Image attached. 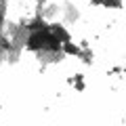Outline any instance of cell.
<instances>
[{
  "label": "cell",
  "instance_id": "1",
  "mask_svg": "<svg viewBox=\"0 0 126 126\" xmlns=\"http://www.w3.org/2000/svg\"><path fill=\"white\" fill-rule=\"evenodd\" d=\"M50 30H53V34H55V36H57L61 42H67V40H72V38H69V32L65 30V27L61 25V23H50Z\"/></svg>",
  "mask_w": 126,
  "mask_h": 126
},
{
  "label": "cell",
  "instance_id": "2",
  "mask_svg": "<svg viewBox=\"0 0 126 126\" xmlns=\"http://www.w3.org/2000/svg\"><path fill=\"white\" fill-rule=\"evenodd\" d=\"M63 53L65 55H74V57H80L82 46H76L72 40H67V42H63Z\"/></svg>",
  "mask_w": 126,
  "mask_h": 126
},
{
  "label": "cell",
  "instance_id": "3",
  "mask_svg": "<svg viewBox=\"0 0 126 126\" xmlns=\"http://www.w3.org/2000/svg\"><path fill=\"white\" fill-rule=\"evenodd\" d=\"M90 2H94V4H103L105 0H90Z\"/></svg>",
  "mask_w": 126,
  "mask_h": 126
},
{
  "label": "cell",
  "instance_id": "4",
  "mask_svg": "<svg viewBox=\"0 0 126 126\" xmlns=\"http://www.w3.org/2000/svg\"><path fill=\"white\" fill-rule=\"evenodd\" d=\"M40 2H42V0H40Z\"/></svg>",
  "mask_w": 126,
  "mask_h": 126
}]
</instances>
